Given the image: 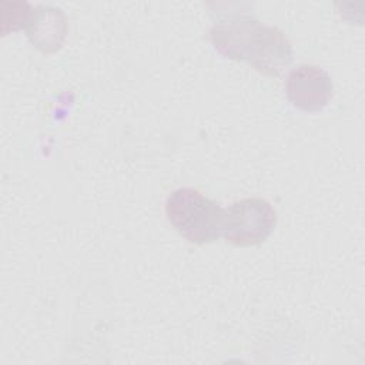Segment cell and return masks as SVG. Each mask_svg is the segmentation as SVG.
Masks as SVG:
<instances>
[{
  "mask_svg": "<svg viewBox=\"0 0 365 365\" xmlns=\"http://www.w3.org/2000/svg\"><path fill=\"white\" fill-rule=\"evenodd\" d=\"M214 48L227 58L245 61L257 71L275 77L292 60L288 37L275 26L264 24L250 13L220 16L210 29Z\"/></svg>",
  "mask_w": 365,
  "mask_h": 365,
  "instance_id": "cell-1",
  "label": "cell"
},
{
  "mask_svg": "<svg viewBox=\"0 0 365 365\" xmlns=\"http://www.w3.org/2000/svg\"><path fill=\"white\" fill-rule=\"evenodd\" d=\"M288 101L302 111H319L331 100L334 84L329 74L314 64H299L285 80Z\"/></svg>",
  "mask_w": 365,
  "mask_h": 365,
  "instance_id": "cell-4",
  "label": "cell"
},
{
  "mask_svg": "<svg viewBox=\"0 0 365 365\" xmlns=\"http://www.w3.org/2000/svg\"><path fill=\"white\" fill-rule=\"evenodd\" d=\"M168 222L190 242L202 245L222 234L224 208L195 188L174 190L165 200Z\"/></svg>",
  "mask_w": 365,
  "mask_h": 365,
  "instance_id": "cell-2",
  "label": "cell"
},
{
  "mask_svg": "<svg viewBox=\"0 0 365 365\" xmlns=\"http://www.w3.org/2000/svg\"><path fill=\"white\" fill-rule=\"evenodd\" d=\"M30 43L43 53L57 51L67 33L66 14L60 7L38 4L33 7L31 16L24 27Z\"/></svg>",
  "mask_w": 365,
  "mask_h": 365,
  "instance_id": "cell-5",
  "label": "cell"
},
{
  "mask_svg": "<svg viewBox=\"0 0 365 365\" xmlns=\"http://www.w3.org/2000/svg\"><path fill=\"white\" fill-rule=\"evenodd\" d=\"M1 7V34H7L9 31H16L24 29L31 11L33 6L27 1H6L0 3Z\"/></svg>",
  "mask_w": 365,
  "mask_h": 365,
  "instance_id": "cell-6",
  "label": "cell"
},
{
  "mask_svg": "<svg viewBox=\"0 0 365 365\" xmlns=\"http://www.w3.org/2000/svg\"><path fill=\"white\" fill-rule=\"evenodd\" d=\"M277 224L272 205L259 197L234 201L224 210L222 235L237 247H251L264 242Z\"/></svg>",
  "mask_w": 365,
  "mask_h": 365,
  "instance_id": "cell-3",
  "label": "cell"
}]
</instances>
